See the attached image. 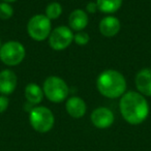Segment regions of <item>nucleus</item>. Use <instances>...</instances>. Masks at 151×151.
<instances>
[{
  "label": "nucleus",
  "instance_id": "nucleus-1",
  "mask_svg": "<svg viewBox=\"0 0 151 151\" xmlns=\"http://www.w3.org/2000/svg\"><path fill=\"white\" fill-rule=\"evenodd\" d=\"M119 109L123 119L132 125L144 122L149 115V105L144 95L137 91H127L120 99Z\"/></svg>",
  "mask_w": 151,
  "mask_h": 151
},
{
  "label": "nucleus",
  "instance_id": "nucleus-2",
  "mask_svg": "<svg viewBox=\"0 0 151 151\" xmlns=\"http://www.w3.org/2000/svg\"><path fill=\"white\" fill-rule=\"evenodd\" d=\"M96 87L104 96L108 99H117L125 93L126 80L119 71L107 69L97 77Z\"/></svg>",
  "mask_w": 151,
  "mask_h": 151
},
{
  "label": "nucleus",
  "instance_id": "nucleus-3",
  "mask_svg": "<svg viewBox=\"0 0 151 151\" xmlns=\"http://www.w3.org/2000/svg\"><path fill=\"white\" fill-rule=\"evenodd\" d=\"M29 122L34 130L45 134L50 132L54 126V114L47 107H35L30 111Z\"/></svg>",
  "mask_w": 151,
  "mask_h": 151
},
{
  "label": "nucleus",
  "instance_id": "nucleus-4",
  "mask_svg": "<svg viewBox=\"0 0 151 151\" xmlns=\"http://www.w3.org/2000/svg\"><path fill=\"white\" fill-rule=\"evenodd\" d=\"M42 91L46 97L52 103H61L68 95V86L63 79L57 76H51L44 82Z\"/></svg>",
  "mask_w": 151,
  "mask_h": 151
},
{
  "label": "nucleus",
  "instance_id": "nucleus-5",
  "mask_svg": "<svg viewBox=\"0 0 151 151\" xmlns=\"http://www.w3.org/2000/svg\"><path fill=\"white\" fill-rule=\"evenodd\" d=\"M26 50L24 46L17 40H9L0 48V60L5 65L16 66L24 60Z\"/></svg>",
  "mask_w": 151,
  "mask_h": 151
},
{
  "label": "nucleus",
  "instance_id": "nucleus-6",
  "mask_svg": "<svg viewBox=\"0 0 151 151\" xmlns=\"http://www.w3.org/2000/svg\"><path fill=\"white\" fill-rule=\"evenodd\" d=\"M51 20L46 15H35L27 24V32L32 40L42 42L49 37L51 33Z\"/></svg>",
  "mask_w": 151,
  "mask_h": 151
},
{
  "label": "nucleus",
  "instance_id": "nucleus-7",
  "mask_svg": "<svg viewBox=\"0 0 151 151\" xmlns=\"http://www.w3.org/2000/svg\"><path fill=\"white\" fill-rule=\"evenodd\" d=\"M48 40L53 50L63 51L73 42V32L67 26H59L51 31Z\"/></svg>",
  "mask_w": 151,
  "mask_h": 151
},
{
  "label": "nucleus",
  "instance_id": "nucleus-8",
  "mask_svg": "<svg viewBox=\"0 0 151 151\" xmlns=\"http://www.w3.org/2000/svg\"><path fill=\"white\" fill-rule=\"evenodd\" d=\"M91 122L97 128L105 129L108 128L114 123V113L106 107L96 108L91 114Z\"/></svg>",
  "mask_w": 151,
  "mask_h": 151
},
{
  "label": "nucleus",
  "instance_id": "nucleus-9",
  "mask_svg": "<svg viewBox=\"0 0 151 151\" xmlns=\"http://www.w3.org/2000/svg\"><path fill=\"white\" fill-rule=\"evenodd\" d=\"M18 78L11 69H3L0 71V94L7 95L16 90Z\"/></svg>",
  "mask_w": 151,
  "mask_h": 151
},
{
  "label": "nucleus",
  "instance_id": "nucleus-10",
  "mask_svg": "<svg viewBox=\"0 0 151 151\" xmlns=\"http://www.w3.org/2000/svg\"><path fill=\"white\" fill-rule=\"evenodd\" d=\"M65 109L68 115L73 118H81L86 113V103L79 96H71L65 103Z\"/></svg>",
  "mask_w": 151,
  "mask_h": 151
},
{
  "label": "nucleus",
  "instance_id": "nucleus-11",
  "mask_svg": "<svg viewBox=\"0 0 151 151\" xmlns=\"http://www.w3.org/2000/svg\"><path fill=\"white\" fill-rule=\"evenodd\" d=\"M120 21L116 17L113 16H107L103 18L101 21L99 22V31L103 35L107 37H112L115 36L118 32L120 31Z\"/></svg>",
  "mask_w": 151,
  "mask_h": 151
},
{
  "label": "nucleus",
  "instance_id": "nucleus-12",
  "mask_svg": "<svg viewBox=\"0 0 151 151\" xmlns=\"http://www.w3.org/2000/svg\"><path fill=\"white\" fill-rule=\"evenodd\" d=\"M136 86L141 94L151 96V68H143L137 73Z\"/></svg>",
  "mask_w": 151,
  "mask_h": 151
},
{
  "label": "nucleus",
  "instance_id": "nucleus-13",
  "mask_svg": "<svg viewBox=\"0 0 151 151\" xmlns=\"http://www.w3.org/2000/svg\"><path fill=\"white\" fill-rule=\"evenodd\" d=\"M88 21L89 19L86 12H84L81 9L73 11L68 17L69 28L77 32L83 31V29L88 25Z\"/></svg>",
  "mask_w": 151,
  "mask_h": 151
},
{
  "label": "nucleus",
  "instance_id": "nucleus-14",
  "mask_svg": "<svg viewBox=\"0 0 151 151\" xmlns=\"http://www.w3.org/2000/svg\"><path fill=\"white\" fill-rule=\"evenodd\" d=\"M24 95H25V99H27L28 103H30L31 105H38L40 103H42L45 94L42 89L37 84L29 83L25 87Z\"/></svg>",
  "mask_w": 151,
  "mask_h": 151
},
{
  "label": "nucleus",
  "instance_id": "nucleus-15",
  "mask_svg": "<svg viewBox=\"0 0 151 151\" xmlns=\"http://www.w3.org/2000/svg\"><path fill=\"white\" fill-rule=\"evenodd\" d=\"M99 11L105 14L116 13L121 7L122 0H96Z\"/></svg>",
  "mask_w": 151,
  "mask_h": 151
},
{
  "label": "nucleus",
  "instance_id": "nucleus-16",
  "mask_svg": "<svg viewBox=\"0 0 151 151\" xmlns=\"http://www.w3.org/2000/svg\"><path fill=\"white\" fill-rule=\"evenodd\" d=\"M62 14V6L59 2H51L46 7V16L50 20H56Z\"/></svg>",
  "mask_w": 151,
  "mask_h": 151
},
{
  "label": "nucleus",
  "instance_id": "nucleus-17",
  "mask_svg": "<svg viewBox=\"0 0 151 151\" xmlns=\"http://www.w3.org/2000/svg\"><path fill=\"white\" fill-rule=\"evenodd\" d=\"M14 9L9 3L2 2L0 3V19L9 20L13 17Z\"/></svg>",
  "mask_w": 151,
  "mask_h": 151
},
{
  "label": "nucleus",
  "instance_id": "nucleus-18",
  "mask_svg": "<svg viewBox=\"0 0 151 151\" xmlns=\"http://www.w3.org/2000/svg\"><path fill=\"white\" fill-rule=\"evenodd\" d=\"M89 40H90V36L87 32L79 31L76 34H73V42L79 46H85L88 44Z\"/></svg>",
  "mask_w": 151,
  "mask_h": 151
},
{
  "label": "nucleus",
  "instance_id": "nucleus-19",
  "mask_svg": "<svg viewBox=\"0 0 151 151\" xmlns=\"http://www.w3.org/2000/svg\"><path fill=\"white\" fill-rule=\"evenodd\" d=\"M9 101L6 97V95H0V114L3 113L4 111H6V109L9 108Z\"/></svg>",
  "mask_w": 151,
  "mask_h": 151
},
{
  "label": "nucleus",
  "instance_id": "nucleus-20",
  "mask_svg": "<svg viewBox=\"0 0 151 151\" xmlns=\"http://www.w3.org/2000/svg\"><path fill=\"white\" fill-rule=\"evenodd\" d=\"M86 11L88 12L89 14H94L96 11H99V7H97L96 2H89L88 4L86 5Z\"/></svg>",
  "mask_w": 151,
  "mask_h": 151
},
{
  "label": "nucleus",
  "instance_id": "nucleus-21",
  "mask_svg": "<svg viewBox=\"0 0 151 151\" xmlns=\"http://www.w3.org/2000/svg\"><path fill=\"white\" fill-rule=\"evenodd\" d=\"M3 2H6V3H11V2H15L17 0H2Z\"/></svg>",
  "mask_w": 151,
  "mask_h": 151
},
{
  "label": "nucleus",
  "instance_id": "nucleus-22",
  "mask_svg": "<svg viewBox=\"0 0 151 151\" xmlns=\"http://www.w3.org/2000/svg\"><path fill=\"white\" fill-rule=\"evenodd\" d=\"M0 48H1V40H0Z\"/></svg>",
  "mask_w": 151,
  "mask_h": 151
}]
</instances>
